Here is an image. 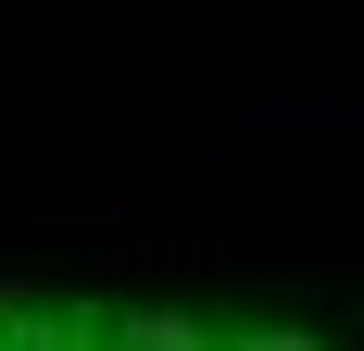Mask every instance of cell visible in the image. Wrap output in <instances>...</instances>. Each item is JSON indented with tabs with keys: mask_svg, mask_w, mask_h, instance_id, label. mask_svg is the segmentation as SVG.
Masks as SVG:
<instances>
[{
	"mask_svg": "<svg viewBox=\"0 0 364 351\" xmlns=\"http://www.w3.org/2000/svg\"><path fill=\"white\" fill-rule=\"evenodd\" d=\"M239 139H252V163H301L314 139H364V101H252Z\"/></svg>",
	"mask_w": 364,
	"mask_h": 351,
	"instance_id": "1",
	"label": "cell"
}]
</instances>
